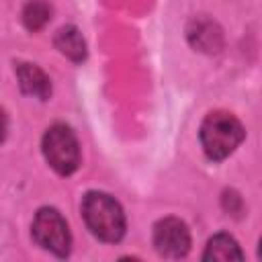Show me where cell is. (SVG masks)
Wrapping results in <instances>:
<instances>
[{
	"label": "cell",
	"instance_id": "cell-1",
	"mask_svg": "<svg viewBox=\"0 0 262 262\" xmlns=\"http://www.w3.org/2000/svg\"><path fill=\"white\" fill-rule=\"evenodd\" d=\"M82 215L88 229L102 242H119L125 233L123 209L104 192H88L82 201Z\"/></svg>",
	"mask_w": 262,
	"mask_h": 262
},
{
	"label": "cell",
	"instance_id": "cell-2",
	"mask_svg": "<svg viewBox=\"0 0 262 262\" xmlns=\"http://www.w3.org/2000/svg\"><path fill=\"white\" fill-rule=\"evenodd\" d=\"M244 139L242 123L229 113H211L201 125V145L211 160H223Z\"/></svg>",
	"mask_w": 262,
	"mask_h": 262
},
{
	"label": "cell",
	"instance_id": "cell-3",
	"mask_svg": "<svg viewBox=\"0 0 262 262\" xmlns=\"http://www.w3.org/2000/svg\"><path fill=\"white\" fill-rule=\"evenodd\" d=\"M43 154L57 174H72L80 166V147L74 131L66 125H53L43 135Z\"/></svg>",
	"mask_w": 262,
	"mask_h": 262
},
{
	"label": "cell",
	"instance_id": "cell-4",
	"mask_svg": "<svg viewBox=\"0 0 262 262\" xmlns=\"http://www.w3.org/2000/svg\"><path fill=\"white\" fill-rule=\"evenodd\" d=\"M33 237L43 250H47L59 258L70 254V244H72L70 229H68L66 219L55 209H41L35 215Z\"/></svg>",
	"mask_w": 262,
	"mask_h": 262
},
{
	"label": "cell",
	"instance_id": "cell-5",
	"mask_svg": "<svg viewBox=\"0 0 262 262\" xmlns=\"http://www.w3.org/2000/svg\"><path fill=\"white\" fill-rule=\"evenodd\" d=\"M154 246L166 258H180L190 248V233L180 219L168 217L154 227Z\"/></svg>",
	"mask_w": 262,
	"mask_h": 262
},
{
	"label": "cell",
	"instance_id": "cell-6",
	"mask_svg": "<svg viewBox=\"0 0 262 262\" xmlns=\"http://www.w3.org/2000/svg\"><path fill=\"white\" fill-rule=\"evenodd\" d=\"M16 76H18V84L23 88V92L27 94H33L41 100H45L51 92V84H49V78L33 63H20L18 70H16Z\"/></svg>",
	"mask_w": 262,
	"mask_h": 262
},
{
	"label": "cell",
	"instance_id": "cell-7",
	"mask_svg": "<svg viewBox=\"0 0 262 262\" xmlns=\"http://www.w3.org/2000/svg\"><path fill=\"white\" fill-rule=\"evenodd\" d=\"M55 45L57 49L70 57L72 61H82L86 57V43L76 27H63L55 35Z\"/></svg>",
	"mask_w": 262,
	"mask_h": 262
},
{
	"label": "cell",
	"instance_id": "cell-8",
	"mask_svg": "<svg viewBox=\"0 0 262 262\" xmlns=\"http://www.w3.org/2000/svg\"><path fill=\"white\" fill-rule=\"evenodd\" d=\"M205 260H219V262H227V260H242V250L237 246V242L231 235L219 233L215 237L209 239L207 250H205Z\"/></svg>",
	"mask_w": 262,
	"mask_h": 262
},
{
	"label": "cell",
	"instance_id": "cell-9",
	"mask_svg": "<svg viewBox=\"0 0 262 262\" xmlns=\"http://www.w3.org/2000/svg\"><path fill=\"white\" fill-rule=\"evenodd\" d=\"M51 16V8L45 0H31L27 2L25 10H23V23L29 31H39L47 25Z\"/></svg>",
	"mask_w": 262,
	"mask_h": 262
},
{
	"label": "cell",
	"instance_id": "cell-10",
	"mask_svg": "<svg viewBox=\"0 0 262 262\" xmlns=\"http://www.w3.org/2000/svg\"><path fill=\"white\" fill-rule=\"evenodd\" d=\"M4 135H6V115L0 111V141L4 139Z\"/></svg>",
	"mask_w": 262,
	"mask_h": 262
}]
</instances>
